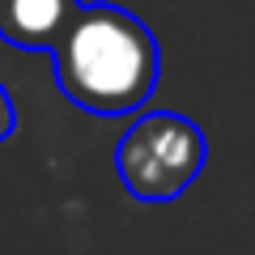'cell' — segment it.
<instances>
[{"label":"cell","instance_id":"cell-1","mask_svg":"<svg viewBox=\"0 0 255 255\" xmlns=\"http://www.w3.org/2000/svg\"><path fill=\"white\" fill-rule=\"evenodd\" d=\"M55 81L90 115H132L157 90L162 51L136 13L119 4H81L51 47Z\"/></svg>","mask_w":255,"mask_h":255},{"label":"cell","instance_id":"cell-2","mask_svg":"<svg viewBox=\"0 0 255 255\" xmlns=\"http://www.w3.org/2000/svg\"><path fill=\"white\" fill-rule=\"evenodd\" d=\"M209 140L179 111H145L115 145V170L124 187L145 204L174 200L200 179Z\"/></svg>","mask_w":255,"mask_h":255},{"label":"cell","instance_id":"cell-3","mask_svg":"<svg viewBox=\"0 0 255 255\" xmlns=\"http://www.w3.org/2000/svg\"><path fill=\"white\" fill-rule=\"evenodd\" d=\"M81 0H0V38L21 51H51Z\"/></svg>","mask_w":255,"mask_h":255},{"label":"cell","instance_id":"cell-4","mask_svg":"<svg viewBox=\"0 0 255 255\" xmlns=\"http://www.w3.org/2000/svg\"><path fill=\"white\" fill-rule=\"evenodd\" d=\"M13 128H17V107H13V98H9V90L0 85V145L13 136Z\"/></svg>","mask_w":255,"mask_h":255}]
</instances>
